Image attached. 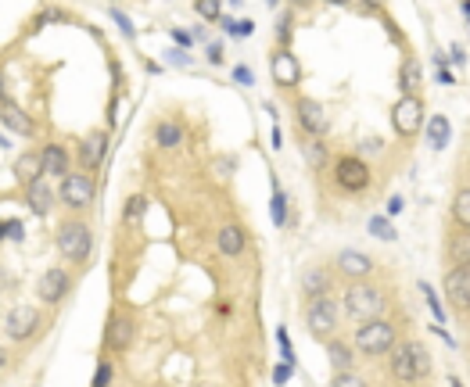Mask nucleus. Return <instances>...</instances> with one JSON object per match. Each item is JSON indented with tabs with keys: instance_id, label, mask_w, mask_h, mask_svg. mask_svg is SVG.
I'll list each match as a JSON object with an SVG mask.
<instances>
[{
	"instance_id": "1",
	"label": "nucleus",
	"mask_w": 470,
	"mask_h": 387,
	"mask_svg": "<svg viewBox=\"0 0 470 387\" xmlns=\"http://www.w3.org/2000/svg\"><path fill=\"white\" fill-rule=\"evenodd\" d=\"M388 290L377 287V283H370V280H349V287L341 290V298H338V309H341V319H349V322H363V319H377L388 312Z\"/></svg>"
},
{
	"instance_id": "2",
	"label": "nucleus",
	"mask_w": 470,
	"mask_h": 387,
	"mask_svg": "<svg viewBox=\"0 0 470 387\" xmlns=\"http://www.w3.org/2000/svg\"><path fill=\"white\" fill-rule=\"evenodd\" d=\"M388 373L395 384H420L431 377V351L420 341H395V348L388 351Z\"/></svg>"
},
{
	"instance_id": "3",
	"label": "nucleus",
	"mask_w": 470,
	"mask_h": 387,
	"mask_svg": "<svg viewBox=\"0 0 470 387\" xmlns=\"http://www.w3.org/2000/svg\"><path fill=\"white\" fill-rule=\"evenodd\" d=\"M399 341V322L377 316V319H363L355 322V333H352V348L355 355H366V359H384V355L395 348Z\"/></svg>"
},
{
	"instance_id": "4",
	"label": "nucleus",
	"mask_w": 470,
	"mask_h": 387,
	"mask_svg": "<svg viewBox=\"0 0 470 387\" xmlns=\"http://www.w3.org/2000/svg\"><path fill=\"white\" fill-rule=\"evenodd\" d=\"M341 309L334 294H320V298H305V330L316 337V341H327L341 330Z\"/></svg>"
},
{
	"instance_id": "5",
	"label": "nucleus",
	"mask_w": 470,
	"mask_h": 387,
	"mask_svg": "<svg viewBox=\"0 0 470 387\" xmlns=\"http://www.w3.org/2000/svg\"><path fill=\"white\" fill-rule=\"evenodd\" d=\"M90 244H93V237H90V226H86L83 219L61 222V230H58V251L65 255L69 262L83 266L86 258H90Z\"/></svg>"
},
{
	"instance_id": "6",
	"label": "nucleus",
	"mask_w": 470,
	"mask_h": 387,
	"mask_svg": "<svg viewBox=\"0 0 470 387\" xmlns=\"http://www.w3.org/2000/svg\"><path fill=\"white\" fill-rule=\"evenodd\" d=\"M58 198L65 208H72V212H83V208H90L93 198H97V187H93V180L86 172H69V176H61Z\"/></svg>"
},
{
	"instance_id": "7",
	"label": "nucleus",
	"mask_w": 470,
	"mask_h": 387,
	"mask_svg": "<svg viewBox=\"0 0 470 387\" xmlns=\"http://www.w3.org/2000/svg\"><path fill=\"white\" fill-rule=\"evenodd\" d=\"M334 183L344 194H363L370 187V165L359 154H341L334 161Z\"/></svg>"
},
{
	"instance_id": "8",
	"label": "nucleus",
	"mask_w": 470,
	"mask_h": 387,
	"mask_svg": "<svg viewBox=\"0 0 470 387\" xmlns=\"http://www.w3.org/2000/svg\"><path fill=\"white\" fill-rule=\"evenodd\" d=\"M442 290L452 305V312L456 316H467L470 309V262L467 266H449L445 280H442Z\"/></svg>"
},
{
	"instance_id": "9",
	"label": "nucleus",
	"mask_w": 470,
	"mask_h": 387,
	"mask_svg": "<svg viewBox=\"0 0 470 387\" xmlns=\"http://www.w3.org/2000/svg\"><path fill=\"white\" fill-rule=\"evenodd\" d=\"M420 122H424V104H420L416 93H402V101L391 108V126H395L399 137H413Z\"/></svg>"
},
{
	"instance_id": "10",
	"label": "nucleus",
	"mask_w": 470,
	"mask_h": 387,
	"mask_svg": "<svg viewBox=\"0 0 470 387\" xmlns=\"http://www.w3.org/2000/svg\"><path fill=\"white\" fill-rule=\"evenodd\" d=\"M298 287L305 298H320V294H334V266L327 262H309L298 272Z\"/></svg>"
},
{
	"instance_id": "11",
	"label": "nucleus",
	"mask_w": 470,
	"mask_h": 387,
	"mask_svg": "<svg viewBox=\"0 0 470 387\" xmlns=\"http://www.w3.org/2000/svg\"><path fill=\"white\" fill-rule=\"evenodd\" d=\"M69 287H72V277L61 266H54V269H47L43 277H40V283H36V294H40V301L43 305H58L61 298L69 294Z\"/></svg>"
},
{
	"instance_id": "12",
	"label": "nucleus",
	"mask_w": 470,
	"mask_h": 387,
	"mask_svg": "<svg viewBox=\"0 0 470 387\" xmlns=\"http://www.w3.org/2000/svg\"><path fill=\"white\" fill-rule=\"evenodd\" d=\"M294 115H298V126L305 129L309 137H323L327 133V111H323L320 101L298 97V101H294Z\"/></svg>"
},
{
	"instance_id": "13",
	"label": "nucleus",
	"mask_w": 470,
	"mask_h": 387,
	"mask_svg": "<svg viewBox=\"0 0 470 387\" xmlns=\"http://www.w3.org/2000/svg\"><path fill=\"white\" fill-rule=\"evenodd\" d=\"M334 272H341L344 280H366L373 272V258L355 251V248H344L338 258H334Z\"/></svg>"
},
{
	"instance_id": "14",
	"label": "nucleus",
	"mask_w": 470,
	"mask_h": 387,
	"mask_svg": "<svg viewBox=\"0 0 470 387\" xmlns=\"http://www.w3.org/2000/svg\"><path fill=\"white\" fill-rule=\"evenodd\" d=\"M36 322H40V312L33 309V305H19V309H11L8 319H4V330L11 341H29L36 330Z\"/></svg>"
},
{
	"instance_id": "15",
	"label": "nucleus",
	"mask_w": 470,
	"mask_h": 387,
	"mask_svg": "<svg viewBox=\"0 0 470 387\" xmlns=\"http://www.w3.org/2000/svg\"><path fill=\"white\" fill-rule=\"evenodd\" d=\"M130 344H133V316L112 312V316H108V327H104V348L126 351Z\"/></svg>"
},
{
	"instance_id": "16",
	"label": "nucleus",
	"mask_w": 470,
	"mask_h": 387,
	"mask_svg": "<svg viewBox=\"0 0 470 387\" xmlns=\"http://www.w3.org/2000/svg\"><path fill=\"white\" fill-rule=\"evenodd\" d=\"M273 79H277V86H284V90H294L298 79H302V64L287 47H280V51L273 54Z\"/></svg>"
},
{
	"instance_id": "17",
	"label": "nucleus",
	"mask_w": 470,
	"mask_h": 387,
	"mask_svg": "<svg viewBox=\"0 0 470 387\" xmlns=\"http://www.w3.org/2000/svg\"><path fill=\"white\" fill-rule=\"evenodd\" d=\"M104 154H108V137L101 133V129H93V133H86V137L80 140V165H83L86 172L101 169Z\"/></svg>"
},
{
	"instance_id": "18",
	"label": "nucleus",
	"mask_w": 470,
	"mask_h": 387,
	"mask_svg": "<svg viewBox=\"0 0 470 387\" xmlns=\"http://www.w3.org/2000/svg\"><path fill=\"white\" fill-rule=\"evenodd\" d=\"M40 172L51 176V180H61V176H69L72 165H69V151L58 148V143H47L40 151Z\"/></svg>"
},
{
	"instance_id": "19",
	"label": "nucleus",
	"mask_w": 470,
	"mask_h": 387,
	"mask_svg": "<svg viewBox=\"0 0 470 387\" xmlns=\"http://www.w3.org/2000/svg\"><path fill=\"white\" fill-rule=\"evenodd\" d=\"M323 348H327V362L334 366V373H341V369H355V348H352V341H344V337H327L323 341Z\"/></svg>"
},
{
	"instance_id": "20",
	"label": "nucleus",
	"mask_w": 470,
	"mask_h": 387,
	"mask_svg": "<svg viewBox=\"0 0 470 387\" xmlns=\"http://www.w3.org/2000/svg\"><path fill=\"white\" fill-rule=\"evenodd\" d=\"M0 122H4L14 137H33V133H36L33 119H29L19 104H11V101H8V104H0Z\"/></svg>"
},
{
	"instance_id": "21",
	"label": "nucleus",
	"mask_w": 470,
	"mask_h": 387,
	"mask_svg": "<svg viewBox=\"0 0 470 387\" xmlns=\"http://www.w3.org/2000/svg\"><path fill=\"white\" fill-rule=\"evenodd\" d=\"M445 258L452 266H467L470 262V230H449L445 237Z\"/></svg>"
},
{
	"instance_id": "22",
	"label": "nucleus",
	"mask_w": 470,
	"mask_h": 387,
	"mask_svg": "<svg viewBox=\"0 0 470 387\" xmlns=\"http://www.w3.org/2000/svg\"><path fill=\"white\" fill-rule=\"evenodd\" d=\"M25 201H29V208L43 219L47 212H51V204H54V190L47 187L43 180H33V183H25Z\"/></svg>"
},
{
	"instance_id": "23",
	"label": "nucleus",
	"mask_w": 470,
	"mask_h": 387,
	"mask_svg": "<svg viewBox=\"0 0 470 387\" xmlns=\"http://www.w3.org/2000/svg\"><path fill=\"white\" fill-rule=\"evenodd\" d=\"M215 244H219V251H223L226 258H241V251H244V244H248V237H244L241 226L230 222V226H223V230H219Z\"/></svg>"
},
{
	"instance_id": "24",
	"label": "nucleus",
	"mask_w": 470,
	"mask_h": 387,
	"mask_svg": "<svg viewBox=\"0 0 470 387\" xmlns=\"http://www.w3.org/2000/svg\"><path fill=\"white\" fill-rule=\"evenodd\" d=\"M14 176H19V183L25 187V183H33V180H40V151H25V154H19V161H14Z\"/></svg>"
},
{
	"instance_id": "25",
	"label": "nucleus",
	"mask_w": 470,
	"mask_h": 387,
	"mask_svg": "<svg viewBox=\"0 0 470 387\" xmlns=\"http://www.w3.org/2000/svg\"><path fill=\"white\" fill-rule=\"evenodd\" d=\"M154 143L165 148V151L180 148V143H183V129L176 122H158V126H154Z\"/></svg>"
},
{
	"instance_id": "26",
	"label": "nucleus",
	"mask_w": 470,
	"mask_h": 387,
	"mask_svg": "<svg viewBox=\"0 0 470 387\" xmlns=\"http://www.w3.org/2000/svg\"><path fill=\"white\" fill-rule=\"evenodd\" d=\"M452 222L460 230H470V190L467 187H460L456 198H452Z\"/></svg>"
},
{
	"instance_id": "27",
	"label": "nucleus",
	"mask_w": 470,
	"mask_h": 387,
	"mask_svg": "<svg viewBox=\"0 0 470 387\" xmlns=\"http://www.w3.org/2000/svg\"><path fill=\"white\" fill-rule=\"evenodd\" d=\"M449 133H452V129H449V119H445V115H434L431 126H427L431 148H445V143H449Z\"/></svg>"
},
{
	"instance_id": "28",
	"label": "nucleus",
	"mask_w": 470,
	"mask_h": 387,
	"mask_svg": "<svg viewBox=\"0 0 470 387\" xmlns=\"http://www.w3.org/2000/svg\"><path fill=\"white\" fill-rule=\"evenodd\" d=\"M144 208H148V198L133 194V198L126 201V208H122V222H126V226H137L140 219H144Z\"/></svg>"
},
{
	"instance_id": "29",
	"label": "nucleus",
	"mask_w": 470,
	"mask_h": 387,
	"mask_svg": "<svg viewBox=\"0 0 470 387\" xmlns=\"http://www.w3.org/2000/svg\"><path fill=\"white\" fill-rule=\"evenodd\" d=\"M416 83H420V69H416V61H406V64H402V75H399L402 93H413Z\"/></svg>"
},
{
	"instance_id": "30",
	"label": "nucleus",
	"mask_w": 470,
	"mask_h": 387,
	"mask_svg": "<svg viewBox=\"0 0 470 387\" xmlns=\"http://www.w3.org/2000/svg\"><path fill=\"white\" fill-rule=\"evenodd\" d=\"M331 387H370L363 373H355V369H341V373H334Z\"/></svg>"
},
{
	"instance_id": "31",
	"label": "nucleus",
	"mask_w": 470,
	"mask_h": 387,
	"mask_svg": "<svg viewBox=\"0 0 470 387\" xmlns=\"http://www.w3.org/2000/svg\"><path fill=\"white\" fill-rule=\"evenodd\" d=\"M305 154H309L312 165H323V161H327V143L320 137H309L305 140Z\"/></svg>"
},
{
	"instance_id": "32",
	"label": "nucleus",
	"mask_w": 470,
	"mask_h": 387,
	"mask_svg": "<svg viewBox=\"0 0 470 387\" xmlns=\"http://www.w3.org/2000/svg\"><path fill=\"white\" fill-rule=\"evenodd\" d=\"M194 8H198V14L205 22H215L219 19V0H194Z\"/></svg>"
},
{
	"instance_id": "33",
	"label": "nucleus",
	"mask_w": 470,
	"mask_h": 387,
	"mask_svg": "<svg viewBox=\"0 0 470 387\" xmlns=\"http://www.w3.org/2000/svg\"><path fill=\"white\" fill-rule=\"evenodd\" d=\"M112 373H115V366L112 362H101L97 373H93V387H108V384H112Z\"/></svg>"
},
{
	"instance_id": "34",
	"label": "nucleus",
	"mask_w": 470,
	"mask_h": 387,
	"mask_svg": "<svg viewBox=\"0 0 470 387\" xmlns=\"http://www.w3.org/2000/svg\"><path fill=\"white\" fill-rule=\"evenodd\" d=\"M370 233H373V237H381V240H391V237H395V230H391L388 219H381V215L370 222Z\"/></svg>"
},
{
	"instance_id": "35",
	"label": "nucleus",
	"mask_w": 470,
	"mask_h": 387,
	"mask_svg": "<svg viewBox=\"0 0 470 387\" xmlns=\"http://www.w3.org/2000/svg\"><path fill=\"white\" fill-rule=\"evenodd\" d=\"M273 215H277V222H284V194L273 198Z\"/></svg>"
},
{
	"instance_id": "36",
	"label": "nucleus",
	"mask_w": 470,
	"mask_h": 387,
	"mask_svg": "<svg viewBox=\"0 0 470 387\" xmlns=\"http://www.w3.org/2000/svg\"><path fill=\"white\" fill-rule=\"evenodd\" d=\"M233 79H237V83H252V72H248V69H233Z\"/></svg>"
},
{
	"instance_id": "37",
	"label": "nucleus",
	"mask_w": 470,
	"mask_h": 387,
	"mask_svg": "<svg viewBox=\"0 0 470 387\" xmlns=\"http://www.w3.org/2000/svg\"><path fill=\"white\" fill-rule=\"evenodd\" d=\"M209 58H212V61H223V47L212 43V47H209Z\"/></svg>"
},
{
	"instance_id": "38",
	"label": "nucleus",
	"mask_w": 470,
	"mask_h": 387,
	"mask_svg": "<svg viewBox=\"0 0 470 387\" xmlns=\"http://www.w3.org/2000/svg\"><path fill=\"white\" fill-rule=\"evenodd\" d=\"M373 151H381V140H366L363 143V154H373Z\"/></svg>"
},
{
	"instance_id": "39",
	"label": "nucleus",
	"mask_w": 470,
	"mask_h": 387,
	"mask_svg": "<svg viewBox=\"0 0 470 387\" xmlns=\"http://www.w3.org/2000/svg\"><path fill=\"white\" fill-rule=\"evenodd\" d=\"M11 97H8V90H4V79H0V104H8Z\"/></svg>"
},
{
	"instance_id": "40",
	"label": "nucleus",
	"mask_w": 470,
	"mask_h": 387,
	"mask_svg": "<svg viewBox=\"0 0 470 387\" xmlns=\"http://www.w3.org/2000/svg\"><path fill=\"white\" fill-rule=\"evenodd\" d=\"M4 366H8V348L0 344V369H4Z\"/></svg>"
},
{
	"instance_id": "41",
	"label": "nucleus",
	"mask_w": 470,
	"mask_h": 387,
	"mask_svg": "<svg viewBox=\"0 0 470 387\" xmlns=\"http://www.w3.org/2000/svg\"><path fill=\"white\" fill-rule=\"evenodd\" d=\"M327 4H338L341 8V4H352V0H327Z\"/></svg>"
},
{
	"instance_id": "42",
	"label": "nucleus",
	"mask_w": 470,
	"mask_h": 387,
	"mask_svg": "<svg viewBox=\"0 0 470 387\" xmlns=\"http://www.w3.org/2000/svg\"><path fill=\"white\" fill-rule=\"evenodd\" d=\"M391 387H406V384H391Z\"/></svg>"
}]
</instances>
